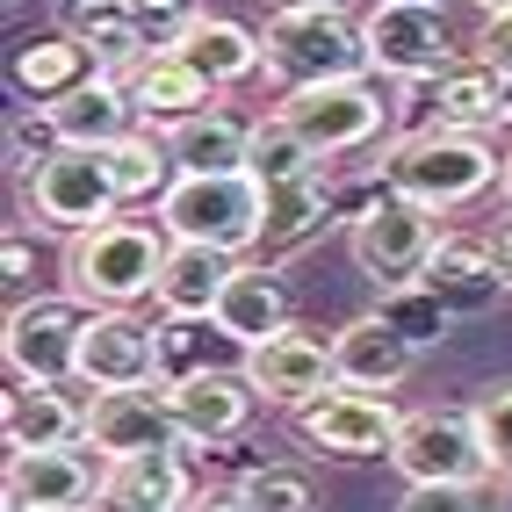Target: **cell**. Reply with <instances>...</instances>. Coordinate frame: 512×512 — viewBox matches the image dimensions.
Masks as SVG:
<instances>
[{
	"instance_id": "6da1fadb",
	"label": "cell",
	"mask_w": 512,
	"mask_h": 512,
	"mask_svg": "<svg viewBox=\"0 0 512 512\" xmlns=\"http://www.w3.org/2000/svg\"><path fill=\"white\" fill-rule=\"evenodd\" d=\"M166 238L138 217H109L101 231H80L65 253V296L87 311H130L138 296H159L166 275Z\"/></svg>"
},
{
	"instance_id": "7a4b0ae2",
	"label": "cell",
	"mask_w": 512,
	"mask_h": 512,
	"mask_svg": "<svg viewBox=\"0 0 512 512\" xmlns=\"http://www.w3.org/2000/svg\"><path fill=\"white\" fill-rule=\"evenodd\" d=\"M383 195L397 202H419V210H455V202L484 195L498 181V159L484 138H462V130H412V138H397L383 152Z\"/></svg>"
},
{
	"instance_id": "3957f363",
	"label": "cell",
	"mask_w": 512,
	"mask_h": 512,
	"mask_svg": "<svg viewBox=\"0 0 512 512\" xmlns=\"http://www.w3.org/2000/svg\"><path fill=\"white\" fill-rule=\"evenodd\" d=\"M267 195L253 174H181L159 195V224L174 231V246H210V253H246L260 246Z\"/></svg>"
},
{
	"instance_id": "277c9868",
	"label": "cell",
	"mask_w": 512,
	"mask_h": 512,
	"mask_svg": "<svg viewBox=\"0 0 512 512\" xmlns=\"http://www.w3.org/2000/svg\"><path fill=\"white\" fill-rule=\"evenodd\" d=\"M260 58L267 73L296 87H332V80H361L368 65V37L347 15H275L260 29Z\"/></svg>"
},
{
	"instance_id": "5b68a950",
	"label": "cell",
	"mask_w": 512,
	"mask_h": 512,
	"mask_svg": "<svg viewBox=\"0 0 512 512\" xmlns=\"http://www.w3.org/2000/svg\"><path fill=\"white\" fill-rule=\"evenodd\" d=\"M390 469L404 476L412 491L426 484H448V491H476L491 469L484 440H476V419L469 412H404V433L390 448Z\"/></svg>"
},
{
	"instance_id": "8992f818",
	"label": "cell",
	"mask_w": 512,
	"mask_h": 512,
	"mask_svg": "<svg viewBox=\"0 0 512 512\" xmlns=\"http://www.w3.org/2000/svg\"><path fill=\"white\" fill-rule=\"evenodd\" d=\"M347 253H354V267L375 289H412L426 275V260L440 253V224H433V210H419V202L383 195L368 217L347 224Z\"/></svg>"
},
{
	"instance_id": "52a82bcc",
	"label": "cell",
	"mask_w": 512,
	"mask_h": 512,
	"mask_svg": "<svg viewBox=\"0 0 512 512\" xmlns=\"http://www.w3.org/2000/svg\"><path fill=\"white\" fill-rule=\"evenodd\" d=\"M87 303L73 296H37L8 311V375L15 383H80V339H87Z\"/></svg>"
},
{
	"instance_id": "ba28073f",
	"label": "cell",
	"mask_w": 512,
	"mask_h": 512,
	"mask_svg": "<svg viewBox=\"0 0 512 512\" xmlns=\"http://www.w3.org/2000/svg\"><path fill=\"white\" fill-rule=\"evenodd\" d=\"M275 116H282L318 159H339V152H361L375 130H383V94H375L368 80L296 87V94H282V109H275Z\"/></svg>"
},
{
	"instance_id": "9c48e42d",
	"label": "cell",
	"mask_w": 512,
	"mask_h": 512,
	"mask_svg": "<svg viewBox=\"0 0 512 512\" xmlns=\"http://www.w3.org/2000/svg\"><path fill=\"white\" fill-rule=\"evenodd\" d=\"M166 412H174V433L188 440V448H217V440L246 433L253 419V383L246 368H181L159 383Z\"/></svg>"
},
{
	"instance_id": "30bf717a",
	"label": "cell",
	"mask_w": 512,
	"mask_h": 512,
	"mask_svg": "<svg viewBox=\"0 0 512 512\" xmlns=\"http://www.w3.org/2000/svg\"><path fill=\"white\" fill-rule=\"evenodd\" d=\"M368 37V65H383L390 80H440L455 73V37L440 8H397V0H375V15L361 22Z\"/></svg>"
},
{
	"instance_id": "8fae6325",
	"label": "cell",
	"mask_w": 512,
	"mask_h": 512,
	"mask_svg": "<svg viewBox=\"0 0 512 512\" xmlns=\"http://www.w3.org/2000/svg\"><path fill=\"white\" fill-rule=\"evenodd\" d=\"M296 433L311 440L318 455H339V462H368V455H390L397 433H404V412L390 397H361V390H325L318 404L296 412Z\"/></svg>"
},
{
	"instance_id": "7c38bea8",
	"label": "cell",
	"mask_w": 512,
	"mask_h": 512,
	"mask_svg": "<svg viewBox=\"0 0 512 512\" xmlns=\"http://www.w3.org/2000/svg\"><path fill=\"white\" fill-rule=\"evenodd\" d=\"M29 202H37V217L58 224V231H101L116 217V174H109V152H73L65 145L51 166H37V181H29Z\"/></svg>"
},
{
	"instance_id": "4fadbf2b",
	"label": "cell",
	"mask_w": 512,
	"mask_h": 512,
	"mask_svg": "<svg viewBox=\"0 0 512 512\" xmlns=\"http://www.w3.org/2000/svg\"><path fill=\"white\" fill-rule=\"evenodd\" d=\"M94 491H101V476L80 448H37V455H8L0 512H87Z\"/></svg>"
},
{
	"instance_id": "5bb4252c",
	"label": "cell",
	"mask_w": 512,
	"mask_h": 512,
	"mask_svg": "<svg viewBox=\"0 0 512 512\" xmlns=\"http://www.w3.org/2000/svg\"><path fill=\"white\" fill-rule=\"evenodd\" d=\"M159 375V332L138 325L130 311H94L87 339H80V383L101 390H145Z\"/></svg>"
},
{
	"instance_id": "9a60e30c",
	"label": "cell",
	"mask_w": 512,
	"mask_h": 512,
	"mask_svg": "<svg viewBox=\"0 0 512 512\" xmlns=\"http://www.w3.org/2000/svg\"><path fill=\"white\" fill-rule=\"evenodd\" d=\"M246 383L260 404H289V412H303V404H318L325 390H339V375H332V347L311 332H282V339H267V347L246 354Z\"/></svg>"
},
{
	"instance_id": "2e32d148",
	"label": "cell",
	"mask_w": 512,
	"mask_h": 512,
	"mask_svg": "<svg viewBox=\"0 0 512 512\" xmlns=\"http://www.w3.org/2000/svg\"><path fill=\"white\" fill-rule=\"evenodd\" d=\"M87 448L101 462H130V455H159V448H181L174 433V412H166V397L152 390H101L87 404Z\"/></svg>"
},
{
	"instance_id": "e0dca14e",
	"label": "cell",
	"mask_w": 512,
	"mask_h": 512,
	"mask_svg": "<svg viewBox=\"0 0 512 512\" xmlns=\"http://www.w3.org/2000/svg\"><path fill=\"white\" fill-rule=\"evenodd\" d=\"M412 361H419V347L383 311H361V318H347L332 332V375H339V390H361V397L383 390L390 397L404 375H412Z\"/></svg>"
},
{
	"instance_id": "ac0fdd59",
	"label": "cell",
	"mask_w": 512,
	"mask_h": 512,
	"mask_svg": "<svg viewBox=\"0 0 512 512\" xmlns=\"http://www.w3.org/2000/svg\"><path fill=\"white\" fill-rule=\"evenodd\" d=\"M419 289H426L448 318H476V311H491L498 289H512V282H505L491 238H440V253L426 260Z\"/></svg>"
},
{
	"instance_id": "d6986e66",
	"label": "cell",
	"mask_w": 512,
	"mask_h": 512,
	"mask_svg": "<svg viewBox=\"0 0 512 512\" xmlns=\"http://www.w3.org/2000/svg\"><path fill=\"white\" fill-rule=\"evenodd\" d=\"M80 383H15L0 397V433H8V455H37V448H73L87 433V404L73 397Z\"/></svg>"
},
{
	"instance_id": "ffe728a7",
	"label": "cell",
	"mask_w": 512,
	"mask_h": 512,
	"mask_svg": "<svg viewBox=\"0 0 512 512\" xmlns=\"http://www.w3.org/2000/svg\"><path fill=\"white\" fill-rule=\"evenodd\" d=\"M188 505H195V484H188L181 448L130 455V462H101L94 512H188Z\"/></svg>"
},
{
	"instance_id": "44dd1931",
	"label": "cell",
	"mask_w": 512,
	"mask_h": 512,
	"mask_svg": "<svg viewBox=\"0 0 512 512\" xmlns=\"http://www.w3.org/2000/svg\"><path fill=\"white\" fill-rule=\"evenodd\" d=\"M87 80H101V58H94V44L65 37V29H51V37H22L15 58H8V87L22 101H37V109H58V101L80 94Z\"/></svg>"
},
{
	"instance_id": "7402d4cb",
	"label": "cell",
	"mask_w": 512,
	"mask_h": 512,
	"mask_svg": "<svg viewBox=\"0 0 512 512\" xmlns=\"http://www.w3.org/2000/svg\"><path fill=\"white\" fill-rule=\"evenodd\" d=\"M51 130H58V145H73V152H116L130 130H138V109H130V87L123 80H87L80 94H65L58 109H44Z\"/></svg>"
},
{
	"instance_id": "603a6c76",
	"label": "cell",
	"mask_w": 512,
	"mask_h": 512,
	"mask_svg": "<svg viewBox=\"0 0 512 512\" xmlns=\"http://www.w3.org/2000/svg\"><path fill=\"white\" fill-rule=\"evenodd\" d=\"M238 275V260L231 253H210V246H174L166 253V275H159V311L166 325H210L217 318V303Z\"/></svg>"
},
{
	"instance_id": "cb8c5ba5",
	"label": "cell",
	"mask_w": 512,
	"mask_h": 512,
	"mask_svg": "<svg viewBox=\"0 0 512 512\" xmlns=\"http://www.w3.org/2000/svg\"><path fill=\"white\" fill-rule=\"evenodd\" d=\"M210 325H217V339H231V347H246V354L267 347V339H282V332H296L289 325V289L275 282V267H238Z\"/></svg>"
},
{
	"instance_id": "d4e9b609",
	"label": "cell",
	"mask_w": 512,
	"mask_h": 512,
	"mask_svg": "<svg viewBox=\"0 0 512 512\" xmlns=\"http://www.w3.org/2000/svg\"><path fill=\"white\" fill-rule=\"evenodd\" d=\"M130 87V109H138V116H152V123H188V116H210V80H202L195 73V65L174 51V44H166V51H152L145 65H138V73H130L123 80Z\"/></svg>"
},
{
	"instance_id": "484cf974",
	"label": "cell",
	"mask_w": 512,
	"mask_h": 512,
	"mask_svg": "<svg viewBox=\"0 0 512 512\" xmlns=\"http://www.w3.org/2000/svg\"><path fill=\"white\" fill-rule=\"evenodd\" d=\"M512 123V80L484 73V65H455V73L433 80V130H462V138H484V130Z\"/></svg>"
},
{
	"instance_id": "4316f807",
	"label": "cell",
	"mask_w": 512,
	"mask_h": 512,
	"mask_svg": "<svg viewBox=\"0 0 512 512\" xmlns=\"http://www.w3.org/2000/svg\"><path fill=\"white\" fill-rule=\"evenodd\" d=\"M174 51H181L210 87H231V80H246L253 65H267V58H260V37H253V29H238V22H224V15L181 22V29H174Z\"/></svg>"
},
{
	"instance_id": "83f0119b",
	"label": "cell",
	"mask_w": 512,
	"mask_h": 512,
	"mask_svg": "<svg viewBox=\"0 0 512 512\" xmlns=\"http://www.w3.org/2000/svg\"><path fill=\"white\" fill-rule=\"evenodd\" d=\"M166 145H174V166H181V174H246L253 130L238 123V116H224V109H210V116H188Z\"/></svg>"
},
{
	"instance_id": "f1b7e54d",
	"label": "cell",
	"mask_w": 512,
	"mask_h": 512,
	"mask_svg": "<svg viewBox=\"0 0 512 512\" xmlns=\"http://www.w3.org/2000/svg\"><path fill=\"white\" fill-rule=\"evenodd\" d=\"M260 195H267V217H260V246L267 253H289L318 224H332V195L318 188V174L311 181H289V188H260Z\"/></svg>"
},
{
	"instance_id": "f546056e",
	"label": "cell",
	"mask_w": 512,
	"mask_h": 512,
	"mask_svg": "<svg viewBox=\"0 0 512 512\" xmlns=\"http://www.w3.org/2000/svg\"><path fill=\"white\" fill-rule=\"evenodd\" d=\"M109 174H116V195L123 202H152L181 181V166H174V145L152 138V130H130V138L109 152Z\"/></svg>"
},
{
	"instance_id": "4dcf8cb0",
	"label": "cell",
	"mask_w": 512,
	"mask_h": 512,
	"mask_svg": "<svg viewBox=\"0 0 512 512\" xmlns=\"http://www.w3.org/2000/svg\"><path fill=\"white\" fill-rule=\"evenodd\" d=\"M311 166H318V152L296 138V130L275 116V123H253V152H246V174L260 181V188H289V181H311Z\"/></svg>"
},
{
	"instance_id": "1f68e13d",
	"label": "cell",
	"mask_w": 512,
	"mask_h": 512,
	"mask_svg": "<svg viewBox=\"0 0 512 512\" xmlns=\"http://www.w3.org/2000/svg\"><path fill=\"white\" fill-rule=\"evenodd\" d=\"M238 498L253 512H318V491L303 484L296 469H246L238 476Z\"/></svg>"
},
{
	"instance_id": "d6a6232c",
	"label": "cell",
	"mask_w": 512,
	"mask_h": 512,
	"mask_svg": "<svg viewBox=\"0 0 512 512\" xmlns=\"http://www.w3.org/2000/svg\"><path fill=\"white\" fill-rule=\"evenodd\" d=\"M375 311H383L404 339H412V347H433V339L448 332V311H440L419 282H412V289H383V303H375Z\"/></svg>"
},
{
	"instance_id": "836d02e7",
	"label": "cell",
	"mask_w": 512,
	"mask_h": 512,
	"mask_svg": "<svg viewBox=\"0 0 512 512\" xmlns=\"http://www.w3.org/2000/svg\"><path fill=\"white\" fill-rule=\"evenodd\" d=\"M469 419H476V440H484L491 469L512 476V383H491L484 397L469 404Z\"/></svg>"
},
{
	"instance_id": "e575fe53",
	"label": "cell",
	"mask_w": 512,
	"mask_h": 512,
	"mask_svg": "<svg viewBox=\"0 0 512 512\" xmlns=\"http://www.w3.org/2000/svg\"><path fill=\"white\" fill-rule=\"evenodd\" d=\"M123 22H138V15H130V0H58V29H65V37H80V44H109Z\"/></svg>"
},
{
	"instance_id": "d590c367",
	"label": "cell",
	"mask_w": 512,
	"mask_h": 512,
	"mask_svg": "<svg viewBox=\"0 0 512 512\" xmlns=\"http://www.w3.org/2000/svg\"><path fill=\"white\" fill-rule=\"evenodd\" d=\"M58 152H65V145H58V130H51V116H44V109L8 123V166H15L22 181H37V166H51Z\"/></svg>"
},
{
	"instance_id": "8d00e7d4",
	"label": "cell",
	"mask_w": 512,
	"mask_h": 512,
	"mask_svg": "<svg viewBox=\"0 0 512 512\" xmlns=\"http://www.w3.org/2000/svg\"><path fill=\"white\" fill-rule=\"evenodd\" d=\"M476 65L484 73H498V80H512V15H484V29H476Z\"/></svg>"
},
{
	"instance_id": "74e56055",
	"label": "cell",
	"mask_w": 512,
	"mask_h": 512,
	"mask_svg": "<svg viewBox=\"0 0 512 512\" xmlns=\"http://www.w3.org/2000/svg\"><path fill=\"white\" fill-rule=\"evenodd\" d=\"M397 512H484L476 491H448V484H426V491H404Z\"/></svg>"
},
{
	"instance_id": "f35d334b",
	"label": "cell",
	"mask_w": 512,
	"mask_h": 512,
	"mask_svg": "<svg viewBox=\"0 0 512 512\" xmlns=\"http://www.w3.org/2000/svg\"><path fill=\"white\" fill-rule=\"evenodd\" d=\"M130 15H138L145 29H159V22H195L188 0H130Z\"/></svg>"
},
{
	"instance_id": "ab89813d",
	"label": "cell",
	"mask_w": 512,
	"mask_h": 512,
	"mask_svg": "<svg viewBox=\"0 0 512 512\" xmlns=\"http://www.w3.org/2000/svg\"><path fill=\"white\" fill-rule=\"evenodd\" d=\"M275 15H339V0H267Z\"/></svg>"
},
{
	"instance_id": "60d3db41",
	"label": "cell",
	"mask_w": 512,
	"mask_h": 512,
	"mask_svg": "<svg viewBox=\"0 0 512 512\" xmlns=\"http://www.w3.org/2000/svg\"><path fill=\"white\" fill-rule=\"evenodd\" d=\"M188 512H253L246 498H238V491H210V498H195Z\"/></svg>"
},
{
	"instance_id": "b9f144b4",
	"label": "cell",
	"mask_w": 512,
	"mask_h": 512,
	"mask_svg": "<svg viewBox=\"0 0 512 512\" xmlns=\"http://www.w3.org/2000/svg\"><path fill=\"white\" fill-rule=\"evenodd\" d=\"M22 275H29V238L15 231V238H8V282H22Z\"/></svg>"
},
{
	"instance_id": "7bdbcfd3",
	"label": "cell",
	"mask_w": 512,
	"mask_h": 512,
	"mask_svg": "<svg viewBox=\"0 0 512 512\" xmlns=\"http://www.w3.org/2000/svg\"><path fill=\"white\" fill-rule=\"evenodd\" d=\"M491 246H498V267H505V282H512V224H505V231L491 238Z\"/></svg>"
},
{
	"instance_id": "ee69618b",
	"label": "cell",
	"mask_w": 512,
	"mask_h": 512,
	"mask_svg": "<svg viewBox=\"0 0 512 512\" xmlns=\"http://www.w3.org/2000/svg\"><path fill=\"white\" fill-rule=\"evenodd\" d=\"M476 8H484V15H512V0H476Z\"/></svg>"
},
{
	"instance_id": "f6af8a7d",
	"label": "cell",
	"mask_w": 512,
	"mask_h": 512,
	"mask_svg": "<svg viewBox=\"0 0 512 512\" xmlns=\"http://www.w3.org/2000/svg\"><path fill=\"white\" fill-rule=\"evenodd\" d=\"M498 512H512V476H505V498H498Z\"/></svg>"
},
{
	"instance_id": "bcb514c9",
	"label": "cell",
	"mask_w": 512,
	"mask_h": 512,
	"mask_svg": "<svg viewBox=\"0 0 512 512\" xmlns=\"http://www.w3.org/2000/svg\"><path fill=\"white\" fill-rule=\"evenodd\" d=\"M397 8H440V0H397Z\"/></svg>"
},
{
	"instance_id": "7dc6e473",
	"label": "cell",
	"mask_w": 512,
	"mask_h": 512,
	"mask_svg": "<svg viewBox=\"0 0 512 512\" xmlns=\"http://www.w3.org/2000/svg\"><path fill=\"white\" fill-rule=\"evenodd\" d=\"M498 181H505V195H512V159H505V174H498Z\"/></svg>"
}]
</instances>
